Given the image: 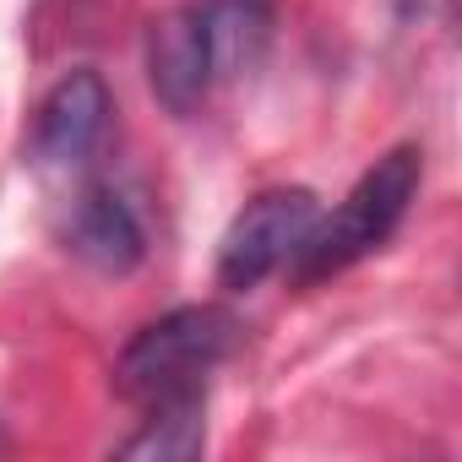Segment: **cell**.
Masks as SVG:
<instances>
[{"label": "cell", "mask_w": 462, "mask_h": 462, "mask_svg": "<svg viewBox=\"0 0 462 462\" xmlns=\"http://www.w3.org/2000/svg\"><path fill=\"white\" fill-rule=\"evenodd\" d=\"M419 174H424V152L408 142V147H392L386 158H375V169L359 174V185L343 196V207L332 217H316V228L305 235V245L294 251V278L300 283H321L343 267H354L359 256L381 251L397 223L408 217L413 196H419Z\"/></svg>", "instance_id": "cell-1"}, {"label": "cell", "mask_w": 462, "mask_h": 462, "mask_svg": "<svg viewBox=\"0 0 462 462\" xmlns=\"http://www.w3.org/2000/svg\"><path fill=\"white\" fill-rule=\"evenodd\" d=\"M235 343H240V321L217 305L169 310L125 343V354L115 365V386H120V397L147 402V408L163 397L207 392V375L235 354Z\"/></svg>", "instance_id": "cell-2"}, {"label": "cell", "mask_w": 462, "mask_h": 462, "mask_svg": "<svg viewBox=\"0 0 462 462\" xmlns=\"http://www.w3.org/2000/svg\"><path fill=\"white\" fill-rule=\"evenodd\" d=\"M321 207L310 190H267L256 196L217 245V283L223 289H256L267 273H278L283 262H294V251L305 245V235L316 228Z\"/></svg>", "instance_id": "cell-3"}, {"label": "cell", "mask_w": 462, "mask_h": 462, "mask_svg": "<svg viewBox=\"0 0 462 462\" xmlns=\"http://www.w3.org/2000/svg\"><path fill=\"white\" fill-rule=\"evenodd\" d=\"M212 44L201 6H174L152 23L147 33V82L169 115H196L201 98L212 93Z\"/></svg>", "instance_id": "cell-4"}, {"label": "cell", "mask_w": 462, "mask_h": 462, "mask_svg": "<svg viewBox=\"0 0 462 462\" xmlns=\"http://www.w3.org/2000/svg\"><path fill=\"white\" fill-rule=\"evenodd\" d=\"M109 88L98 71H71L60 77L44 104H39V120H33V152L39 163L50 169H77L93 158V147L104 142V125H109Z\"/></svg>", "instance_id": "cell-5"}, {"label": "cell", "mask_w": 462, "mask_h": 462, "mask_svg": "<svg viewBox=\"0 0 462 462\" xmlns=\"http://www.w3.org/2000/svg\"><path fill=\"white\" fill-rule=\"evenodd\" d=\"M66 240H71V251H77L88 267H98V273H131V267L142 262V251H147L136 212H131L125 196L109 190V185H88V190H82V201L71 207Z\"/></svg>", "instance_id": "cell-6"}, {"label": "cell", "mask_w": 462, "mask_h": 462, "mask_svg": "<svg viewBox=\"0 0 462 462\" xmlns=\"http://www.w3.org/2000/svg\"><path fill=\"white\" fill-rule=\"evenodd\" d=\"M201 23L212 44V71L240 77L262 60L273 39V0H201Z\"/></svg>", "instance_id": "cell-7"}, {"label": "cell", "mask_w": 462, "mask_h": 462, "mask_svg": "<svg viewBox=\"0 0 462 462\" xmlns=\"http://www.w3.org/2000/svg\"><path fill=\"white\" fill-rule=\"evenodd\" d=\"M207 446V392L163 397L147 408V424L120 446V457H158V462H185Z\"/></svg>", "instance_id": "cell-8"}]
</instances>
